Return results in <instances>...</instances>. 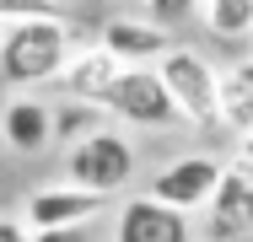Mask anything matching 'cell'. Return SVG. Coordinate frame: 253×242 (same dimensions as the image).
<instances>
[{"instance_id":"1","label":"cell","mask_w":253,"mask_h":242,"mask_svg":"<svg viewBox=\"0 0 253 242\" xmlns=\"http://www.w3.org/2000/svg\"><path fill=\"white\" fill-rule=\"evenodd\" d=\"M70 48H76V38H70L65 16H33V22H16V27H0V81L11 92L33 97V86L59 81Z\"/></svg>"},{"instance_id":"2","label":"cell","mask_w":253,"mask_h":242,"mask_svg":"<svg viewBox=\"0 0 253 242\" xmlns=\"http://www.w3.org/2000/svg\"><path fill=\"white\" fill-rule=\"evenodd\" d=\"M156 76H162V86L172 97V113L183 119V124H194V129H215L221 124V70L205 59L200 48H178L156 65Z\"/></svg>"},{"instance_id":"3","label":"cell","mask_w":253,"mask_h":242,"mask_svg":"<svg viewBox=\"0 0 253 242\" xmlns=\"http://www.w3.org/2000/svg\"><path fill=\"white\" fill-rule=\"evenodd\" d=\"M129 178H135V145L119 129H97V135H86L81 145L65 151V183L97 194V199L119 194Z\"/></svg>"},{"instance_id":"4","label":"cell","mask_w":253,"mask_h":242,"mask_svg":"<svg viewBox=\"0 0 253 242\" xmlns=\"http://www.w3.org/2000/svg\"><path fill=\"white\" fill-rule=\"evenodd\" d=\"M221 178H226V161H215L205 151H189V156H172L167 167H156L146 194H151L156 204H172V210L194 215V210H210Z\"/></svg>"},{"instance_id":"5","label":"cell","mask_w":253,"mask_h":242,"mask_svg":"<svg viewBox=\"0 0 253 242\" xmlns=\"http://www.w3.org/2000/svg\"><path fill=\"white\" fill-rule=\"evenodd\" d=\"M102 113L108 119H124L135 129H167L178 113H172V97L162 86L156 65H135V70H119L113 92L102 97Z\"/></svg>"},{"instance_id":"6","label":"cell","mask_w":253,"mask_h":242,"mask_svg":"<svg viewBox=\"0 0 253 242\" xmlns=\"http://www.w3.org/2000/svg\"><path fill=\"white\" fill-rule=\"evenodd\" d=\"M97 194L76 189V183H49V189H33L27 204H22V226L27 232H76V226H92L102 215Z\"/></svg>"},{"instance_id":"7","label":"cell","mask_w":253,"mask_h":242,"mask_svg":"<svg viewBox=\"0 0 253 242\" xmlns=\"http://www.w3.org/2000/svg\"><path fill=\"white\" fill-rule=\"evenodd\" d=\"M113 242H194V221L172 204H156L151 194H135L113 215Z\"/></svg>"},{"instance_id":"8","label":"cell","mask_w":253,"mask_h":242,"mask_svg":"<svg viewBox=\"0 0 253 242\" xmlns=\"http://www.w3.org/2000/svg\"><path fill=\"white\" fill-rule=\"evenodd\" d=\"M97 43L124 65V70H135V65H162L167 54H172V33L167 27H156L151 16H108L97 33Z\"/></svg>"},{"instance_id":"9","label":"cell","mask_w":253,"mask_h":242,"mask_svg":"<svg viewBox=\"0 0 253 242\" xmlns=\"http://www.w3.org/2000/svg\"><path fill=\"white\" fill-rule=\"evenodd\" d=\"M119 59L108 54L102 43H86V48H70V59H65V70H59V86L65 97H76V102H97L113 92V81H119Z\"/></svg>"},{"instance_id":"10","label":"cell","mask_w":253,"mask_h":242,"mask_svg":"<svg viewBox=\"0 0 253 242\" xmlns=\"http://www.w3.org/2000/svg\"><path fill=\"white\" fill-rule=\"evenodd\" d=\"M0 140L22 156H38L54 145V119H49V102L43 97H27L16 92L5 108H0Z\"/></svg>"},{"instance_id":"11","label":"cell","mask_w":253,"mask_h":242,"mask_svg":"<svg viewBox=\"0 0 253 242\" xmlns=\"http://www.w3.org/2000/svg\"><path fill=\"white\" fill-rule=\"evenodd\" d=\"M248 226H253V178L226 167L221 189L210 199V242H237Z\"/></svg>"},{"instance_id":"12","label":"cell","mask_w":253,"mask_h":242,"mask_svg":"<svg viewBox=\"0 0 253 242\" xmlns=\"http://www.w3.org/2000/svg\"><path fill=\"white\" fill-rule=\"evenodd\" d=\"M221 124L237 129V135L253 129V54L243 65L221 70Z\"/></svg>"},{"instance_id":"13","label":"cell","mask_w":253,"mask_h":242,"mask_svg":"<svg viewBox=\"0 0 253 242\" xmlns=\"http://www.w3.org/2000/svg\"><path fill=\"white\" fill-rule=\"evenodd\" d=\"M200 22L210 38H253V0H200Z\"/></svg>"},{"instance_id":"14","label":"cell","mask_w":253,"mask_h":242,"mask_svg":"<svg viewBox=\"0 0 253 242\" xmlns=\"http://www.w3.org/2000/svg\"><path fill=\"white\" fill-rule=\"evenodd\" d=\"M49 119H54V140H70V145H81L86 135H97V129H108L97 102H76V97H65L59 108H49Z\"/></svg>"},{"instance_id":"15","label":"cell","mask_w":253,"mask_h":242,"mask_svg":"<svg viewBox=\"0 0 253 242\" xmlns=\"http://www.w3.org/2000/svg\"><path fill=\"white\" fill-rule=\"evenodd\" d=\"M194 11H200V0H146V16H151L156 27H172V22L194 16Z\"/></svg>"},{"instance_id":"16","label":"cell","mask_w":253,"mask_h":242,"mask_svg":"<svg viewBox=\"0 0 253 242\" xmlns=\"http://www.w3.org/2000/svg\"><path fill=\"white\" fill-rule=\"evenodd\" d=\"M33 16H54L38 0H0V27H16V22H33Z\"/></svg>"},{"instance_id":"17","label":"cell","mask_w":253,"mask_h":242,"mask_svg":"<svg viewBox=\"0 0 253 242\" xmlns=\"http://www.w3.org/2000/svg\"><path fill=\"white\" fill-rule=\"evenodd\" d=\"M232 172H243V178H253V129L248 135H237V145H232V161H226Z\"/></svg>"},{"instance_id":"18","label":"cell","mask_w":253,"mask_h":242,"mask_svg":"<svg viewBox=\"0 0 253 242\" xmlns=\"http://www.w3.org/2000/svg\"><path fill=\"white\" fill-rule=\"evenodd\" d=\"M0 242H33V232L22 226V215H0Z\"/></svg>"},{"instance_id":"19","label":"cell","mask_w":253,"mask_h":242,"mask_svg":"<svg viewBox=\"0 0 253 242\" xmlns=\"http://www.w3.org/2000/svg\"><path fill=\"white\" fill-rule=\"evenodd\" d=\"M33 242H92V226H76V232H33Z\"/></svg>"},{"instance_id":"20","label":"cell","mask_w":253,"mask_h":242,"mask_svg":"<svg viewBox=\"0 0 253 242\" xmlns=\"http://www.w3.org/2000/svg\"><path fill=\"white\" fill-rule=\"evenodd\" d=\"M38 5H43V11H54V16H70V11H76V0H38Z\"/></svg>"}]
</instances>
